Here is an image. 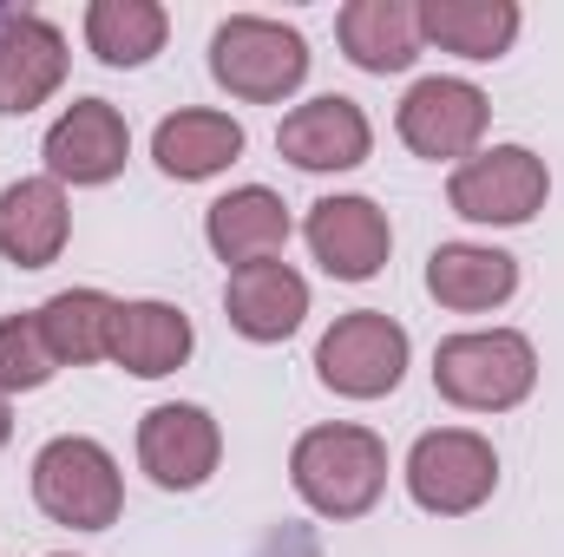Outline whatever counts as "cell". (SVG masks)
Segmentation results:
<instances>
[{"label":"cell","mask_w":564,"mask_h":557,"mask_svg":"<svg viewBox=\"0 0 564 557\" xmlns=\"http://www.w3.org/2000/svg\"><path fill=\"white\" fill-rule=\"evenodd\" d=\"M368 144H375L368 112L355 99H341V92H322V99L295 106L276 132V151L295 171H355L368 157Z\"/></svg>","instance_id":"obj_13"},{"label":"cell","mask_w":564,"mask_h":557,"mask_svg":"<svg viewBox=\"0 0 564 557\" xmlns=\"http://www.w3.org/2000/svg\"><path fill=\"white\" fill-rule=\"evenodd\" d=\"M519 288V263L506 250H486V243H440L426 256V295L440 308H459V315H479V308H499L512 302Z\"/></svg>","instance_id":"obj_18"},{"label":"cell","mask_w":564,"mask_h":557,"mask_svg":"<svg viewBox=\"0 0 564 557\" xmlns=\"http://www.w3.org/2000/svg\"><path fill=\"white\" fill-rule=\"evenodd\" d=\"M532 381H539V354L512 328L453 335L433 354V387L466 414H506V407H519L532 394Z\"/></svg>","instance_id":"obj_2"},{"label":"cell","mask_w":564,"mask_h":557,"mask_svg":"<svg viewBox=\"0 0 564 557\" xmlns=\"http://www.w3.org/2000/svg\"><path fill=\"white\" fill-rule=\"evenodd\" d=\"M224 459V433L217 419L191 401H164L139 419V466L164 492H197Z\"/></svg>","instance_id":"obj_8"},{"label":"cell","mask_w":564,"mask_h":557,"mask_svg":"<svg viewBox=\"0 0 564 557\" xmlns=\"http://www.w3.org/2000/svg\"><path fill=\"white\" fill-rule=\"evenodd\" d=\"M499 485V452L492 439L466 433V426H440V433H421L414 452H408V492L414 505L433 512V518H466L492 499Z\"/></svg>","instance_id":"obj_5"},{"label":"cell","mask_w":564,"mask_h":557,"mask_svg":"<svg viewBox=\"0 0 564 557\" xmlns=\"http://www.w3.org/2000/svg\"><path fill=\"white\" fill-rule=\"evenodd\" d=\"M289 479L322 518H361L388 485V446L368 426H308L289 452Z\"/></svg>","instance_id":"obj_1"},{"label":"cell","mask_w":564,"mask_h":557,"mask_svg":"<svg viewBox=\"0 0 564 557\" xmlns=\"http://www.w3.org/2000/svg\"><path fill=\"white\" fill-rule=\"evenodd\" d=\"M210 73L230 99L276 106L308 79V40L282 20H263V13H230L210 33Z\"/></svg>","instance_id":"obj_4"},{"label":"cell","mask_w":564,"mask_h":557,"mask_svg":"<svg viewBox=\"0 0 564 557\" xmlns=\"http://www.w3.org/2000/svg\"><path fill=\"white\" fill-rule=\"evenodd\" d=\"M59 368V354L40 335V315H7L0 321V394H33L46 387Z\"/></svg>","instance_id":"obj_24"},{"label":"cell","mask_w":564,"mask_h":557,"mask_svg":"<svg viewBox=\"0 0 564 557\" xmlns=\"http://www.w3.org/2000/svg\"><path fill=\"white\" fill-rule=\"evenodd\" d=\"M7 433H13V407L0 401V446H7Z\"/></svg>","instance_id":"obj_25"},{"label":"cell","mask_w":564,"mask_h":557,"mask_svg":"<svg viewBox=\"0 0 564 557\" xmlns=\"http://www.w3.org/2000/svg\"><path fill=\"white\" fill-rule=\"evenodd\" d=\"M204 237H210V250H217L230 270L276 263L282 243H289V204H282L276 190H263V184H243V190H230V197L210 204Z\"/></svg>","instance_id":"obj_16"},{"label":"cell","mask_w":564,"mask_h":557,"mask_svg":"<svg viewBox=\"0 0 564 557\" xmlns=\"http://www.w3.org/2000/svg\"><path fill=\"white\" fill-rule=\"evenodd\" d=\"M126 157H132V132H126L119 106H106V99H73L46 132L53 184H106L126 171Z\"/></svg>","instance_id":"obj_11"},{"label":"cell","mask_w":564,"mask_h":557,"mask_svg":"<svg viewBox=\"0 0 564 557\" xmlns=\"http://www.w3.org/2000/svg\"><path fill=\"white\" fill-rule=\"evenodd\" d=\"M66 237H73V210L53 177H20L0 190V256L7 263L46 270V263H59Z\"/></svg>","instance_id":"obj_14"},{"label":"cell","mask_w":564,"mask_h":557,"mask_svg":"<svg viewBox=\"0 0 564 557\" xmlns=\"http://www.w3.org/2000/svg\"><path fill=\"white\" fill-rule=\"evenodd\" d=\"M0 13H7V7H0Z\"/></svg>","instance_id":"obj_26"},{"label":"cell","mask_w":564,"mask_h":557,"mask_svg":"<svg viewBox=\"0 0 564 557\" xmlns=\"http://www.w3.org/2000/svg\"><path fill=\"white\" fill-rule=\"evenodd\" d=\"M545 157H532L525 144H492L479 157H466L446 184V204L466 223H532L545 210Z\"/></svg>","instance_id":"obj_7"},{"label":"cell","mask_w":564,"mask_h":557,"mask_svg":"<svg viewBox=\"0 0 564 557\" xmlns=\"http://www.w3.org/2000/svg\"><path fill=\"white\" fill-rule=\"evenodd\" d=\"M421 40L459 59H499L519 40L512 0H421Z\"/></svg>","instance_id":"obj_21"},{"label":"cell","mask_w":564,"mask_h":557,"mask_svg":"<svg viewBox=\"0 0 564 557\" xmlns=\"http://www.w3.org/2000/svg\"><path fill=\"white\" fill-rule=\"evenodd\" d=\"M191 354V321L184 308L171 302H119V321H112V361L139 381L158 374H177Z\"/></svg>","instance_id":"obj_19"},{"label":"cell","mask_w":564,"mask_h":557,"mask_svg":"<svg viewBox=\"0 0 564 557\" xmlns=\"http://www.w3.org/2000/svg\"><path fill=\"white\" fill-rule=\"evenodd\" d=\"M151 157H158V171H164V177H184V184L217 177L224 164H237V157H243V125H237L230 112H177V119H164V125H158Z\"/></svg>","instance_id":"obj_20"},{"label":"cell","mask_w":564,"mask_h":557,"mask_svg":"<svg viewBox=\"0 0 564 557\" xmlns=\"http://www.w3.org/2000/svg\"><path fill=\"white\" fill-rule=\"evenodd\" d=\"M315 263L335 282H368L381 276L388 250H394V230H388V210L368 204V197H322L302 223Z\"/></svg>","instance_id":"obj_10"},{"label":"cell","mask_w":564,"mask_h":557,"mask_svg":"<svg viewBox=\"0 0 564 557\" xmlns=\"http://www.w3.org/2000/svg\"><path fill=\"white\" fill-rule=\"evenodd\" d=\"M66 79V40L40 13H0V112L26 119Z\"/></svg>","instance_id":"obj_12"},{"label":"cell","mask_w":564,"mask_h":557,"mask_svg":"<svg viewBox=\"0 0 564 557\" xmlns=\"http://www.w3.org/2000/svg\"><path fill=\"white\" fill-rule=\"evenodd\" d=\"M335 33L361 73H408L421 59V7L414 0H348Z\"/></svg>","instance_id":"obj_17"},{"label":"cell","mask_w":564,"mask_h":557,"mask_svg":"<svg viewBox=\"0 0 564 557\" xmlns=\"http://www.w3.org/2000/svg\"><path fill=\"white\" fill-rule=\"evenodd\" d=\"M486 119H492V106H486V92L473 86V79H421L408 99H401V139L414 157H473V144L486 139Z\"/></svg>","instance_id":"obj_9"},{"label":"cell","mask_w":564,"mask_h":557,"mask_svg":"<svg viewBox=\"0 0 564 557\" xmlns=\"http://www.w3.org/2000/svg\"><path fill=\"white\" fill-rule=\"evenodd\" d=\"M33 499L53 525H73V532H106L119 525L126 512V479L112 466V452L86 433H66V439H46L40 459H33Z\"/></svg>","instance_id":"obj_3"},{"label":"cell","mask_w":564,"mask_h":557,"mask_svg":"<svg viewBox=\"0 0 564 557\" xmlns=\"http://www.w3.org/2000/svg\"><path fill=\"white\" fill-rule=\"evenodd\" d=\"M164 7L158 0H93L86 7V46L106 66H144L164 46Z\"/></svg>","instance_id":"obj_23"},{"label":"cell","mask_w":564,"mask_h":557,"mask_svg":"<svg viewBox=\"0 0 564 557\" xmlns=\"http://www.w3.org/2000/svg\"><path fill=\"white\" fill-rule=\"evenodd\" d=\"M40 315V335L59 361H106L112 354V321H119V302L106 288H59L53 302L33 308Z\"/></svg>","instance_id":"obj_22"},{"label":"cell","mask_w":564,"mask_h":557,"mask_svg":"<svg viewBox=\"0 0 564 557\" xmlns=\"http://www.w3.org/2000/svg\"><path fill=\"white\" fill-rule=\"evenodd\" d=\"M315 374H322V387H335L348 401H381L408 374V328L381 308H355L322 335Z\"/></svg>","instance_id":"obj_6"},{"label":"cell","mask_w":564,"mask_h":557,"mask_svg":"<svg viewBox=\"0 0 564 557\" xmlns=\"http://www.w3.org/2000/svg\"><path fill=\"white\" fill-rule=\"evenodd\" d=\"M224 315L243 341H289L308 315V282L289 263H250L224 282Z\"/></svg>","instance_id":"obj_15"}]
</instances>
